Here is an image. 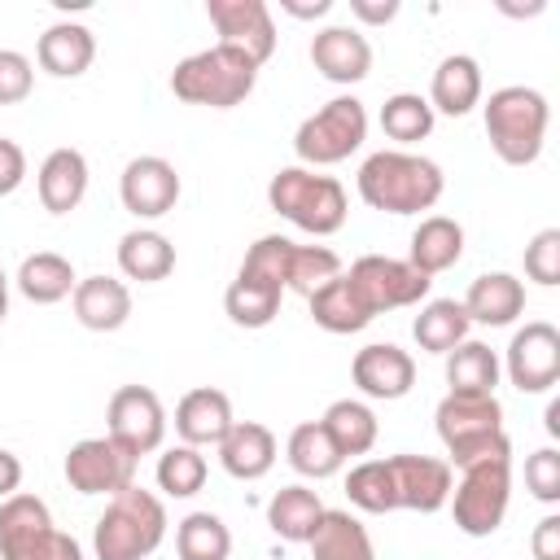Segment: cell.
I'll use <instances>...</instances> for the list:
<instances>
[{
  "label": "cell",
  "mask_w": 560,
  "mask_h": 560,
  "mask_svg": "<svg viewBox=\"0 0 560 560\" xmlns=\"http://www.w3.org/2000/svg\"><path fill=\"white\" fill-rule=\"evenodd\" d=\"M354 188L368 210L381 214H420L433 210L446 192V175L433 158L411 153V149H376L363 158Z\"/></svg>",
  "instance_id": "6da1fadb"
},
{
  "label": "cell",
  "mask_w": 560,
  "mask_h": 560,
  "mask_svg": "<svg viewBox=\"0 0 560 560\" xmlns=\"http://www.w3.org/2000/svg\"><path fill=\"white\" fill-rule=\"evenodd\" d=\"M166 503L144 490L127 486L105 499V512L92 525V556L96 560H149L166 538Z\"/></svg>",
  "instance_id": "7a4b0ae2"
},
{
  "label": "cell",
  "mask_w": 560,
  "mask_h": 560,
  "mask_svg": "<svg viewBox=\"0 0 560 560\" xmlns=\"http://www.w3.org/2000/svg\"><path fill=\"white\" fill-rule=\"evenodd\" d=\"M481 122H486V140L494 149L499 162L508 166H534L542 144H547V122H551V105L538 88L525 83H508L494 88L490 101L481 105Z\"/></svg>",
  "instance_id": "3957f363"
},
{
  "label": "cell",
  "mask_w": 560,
  "mask_h": 560,
  "mask_svg": "<svg viewBox=\"0 0 560 560\" xmlns=\"http://www.w3.org/2000/svg\"><path fill=\"white\" fill-rule=\"evenodd\" d=\"M433 424L451 468L512 455V442L503 429V402L494 394H446L433 411Z\"/></svg>",
  "instance_id": "277c9868"
},
{
  "label": "cell",
  "mask_w": 560,
  "mask_h": 560,
  "mask_svg": "<svg viewBox=\"0 0 560 560\" xmlns=\"http://www.w3.org/2000/svg\"><path fill=\"white\" fill-rule=\"evenodd\" d=\"M267 206L306 236H332L346 228L350 214V197L341 179L319 175L311 166H280L267 184Z\"/></svg>",
  "instance_id": "5b68a950"
},
{
  "label": "cell",
  "mask_w": 560,
  "mask_h": 560,
  "mask_svg": "<svg viewBox=\"0 0 560 560\" xmlns=\"http://www.w3.org/2000/svg\"><path fill=\"white\" fill-rule=\"evenodd\" d=\"M258 83V66L228 48V44H210L192 57H184L171 70V92L188 105H206V109H232L241 105Z\"/></svg>",
  "instance_id": "8992f818"
},
{
  "label": "cell",
  "mask_w": 560,
  "mask_h": 560,
  "mask_svg": "<svg viewBox=\"0 0 560 560\" xmlns=\"http://www.w3.org/2000/svg\"><path fill=\"white\" fill-rule=\"evenodd\" d=\"M363 140H368V109L359 96L341 92L298 122L293 153H298V166L319 171V166H337L350 153H359Z\"/></svg>",
  "instance_id": "52a82bcc"
},
{
  "label": "cell",
  "mask_w": 560,
  "mask_h": 560,
  "mask_svg": "<svg viewBox=\"0 0 560 560\" xmlns=\"http://www.w3.org/2000/svg\"><path fill=\"white\" fill-rule=\"evenodd\" d=\"M0 560H83L74 534L52 525V512L39 494L0 499Z\"/></svg>",
  "instance_id": "ba28073f"
},
{
  "label": "cell",
  "mask_w": 560,
  "mask_h": 560,
  "mask_svg": "<svg viewBox=\"0 0 560 560\" xmlns=\"http://www.w3.org/2000/svg\"><path fill=\"white\" fill-rule=\"evenodd\" d=\"M508 503H512V455L477 459L459 468V481L451 486V499H446L455 529L468 538H490L503 525Z\"/></svg>",
  "instance_id": "9c48e42d"
},
{
  "label": "cell",
  "mask_w": 560,
  "mask_h": 560,
  "mask_svg": "<svg viewBox=\"0 0 560 560\" xmlns=\"http://www.w3.org/2000/svg\"><path fill=\"white\" fill-rule=\"evenodd\" d=\"M346 276L359 289V298L372 315L420 306V302H429V289H433L429 276H420L407 258H389V254H363V258L350 262Z\"/></svg>",
  "instance_id": "30bf717a"
},
{
  "label": "cell",
  "mask_w": 560,
  "mask_h": 560,
  "mask_svg": "<svg viewBox=\"0 0 560 560\" xmlns=\"http://www.w3.org/2000/svg\"><path fill=\"white\" fill-rule=\"evenodd\" d=\"M105 433L127 446L136 459L162 451L166 438V407L149 385H118L105 407Z\"/></svg>",
  "instance_id": "8fae6325"
},
{
  "label": "cell",
  "mask_w": 560,
  "mask_h": 560,
  "mask_svg": "<svg viewBox=\"0 0 560 560\" xmlns=\"http://www.w3.org/2000/svg\"><path fill=\"white\" fill-rule=\"evenodd\" d=\"M136 455L127 446H118L109 433L105 438H79L66 451V481L79 494H118L127 486H136Z\"/></svg>",
  "instance_id": "7c38bea8"
},
{
  "label": "cell",
  "mask_w": 560,
  "mask_h": 560,
  "mask_svg": "<svg viewBox=\"0 0 560 560\" xmlns=\"http://www.w3.org/2000/svg\"><path fill=\"white\" fill-rule=\"evenodd\" d=\"M499 363L521 394H547L560 381V328L547 319H529L512 332Z\"/></svg>",
  "instance_id": "4fadbf2b"
},
{
  "label": "cell",
  "mask_w": 560,
  "mask_h": 560,
  "mask_svg": "<svg viewBox=\"0 0 560 560\" xmlns=\"http://www.w3.org/2000/svg\"><path fill=\"white\" fill-rule=\"evenodd\" d=\"M206 18L219 31V44L245 52L258 70H262V61H271L280 35H276L271 9L262 0H206Z\"/></svg>",
  "instance_id": "5bb4252c"
},
{
  "label": "cell",
  "mask_w": 560,
  "mask_h": 560,
  "mask_svg": "<svg viewBox=\"0 0 560 560\" xmlns=\"http://www.w3.org/2000/svg\"><path fill=\"white\" fill-rule=\"evenodd\" d=\"M179 192H184L179 171L166 158H158V153L131 158L122 166V175H118V201L136 219H162V214H171L175 201H179Z\"/></svg>",
  "instance_id": "9a60e30c"
},
{
  "label": "cell",
  "mask_w": 560,
  "mask_h": 560,
  "mask_svg": "<svg viewBox=\"0 0 560 560\" xmlns=\"http://www.w3.org/2000/svg\"><path fill=\"white\" fill-rule=\"evenodd\" d=\"M350 381L363 398H376V402H398L411 394L416 385V359L394 346V341H372L363 350H354L350 359Z\"/></svg>",
  "instance_id": "2e32d148"
},
{
  "label": "cell",
  "mask_w": 560,
  "mask_h": 560,
  "mask_svg": "<svg viewBox=\"0 0 560 560\" xmlns=\"http://www.w3.org/2000/svg\"><path fill=\"white\" fill-rule=\"evenodd\" d=\"M389 472H394V499L407 512H442L455 486V472L446 459L438 455H389Z\"/></svg>",
  "instance_id": "e0dca14e"
},
{
  "label": "cell",
  "mask_w": 560,
  "mask_h": 560,
  "mask_svg": "<svg viewBox=\"0 0 560 560\" xmlns=\"http://www.w3.org/2000/svg\"><path fill=\"white\" fill-rule=\"evenodd\" d=\"M311 66L337 88L363 83L372 74V44L359 26H324L311 35Z\"/></svg>",
  "instance_id": "ac0fdd59"
},
{
  "label": "cell",
  "mask_w": 560,
  "mask_h": 560,
  "mask_svg": "<svg viewBox=\"0 0 560 560\" xmlns=\"http://www.w3.org/2000/svg\"><path fill=\"white\" fill-rule=\"evenodd\" d=\"M236 424L232 416V398L214 385H197L175 402V433L184 446H219L228 438V429Z\"/></svg>",
  "instance_id": "d6986e66"
},
{
  "label": "cell",
  "mask_w": 560,
  "mask_h": 560,
  "mask_svg": "<svg viewBox=\"0 0 560 560\" xmlns=\"http://www.w3.org/2000/svg\"><path fill=\"white\" fill-rule=\"evenodd\" d=\"M88 179H92V171H88V158H83L79 149H70V144L52 149V153L39 162V171H35L39 206H44L48 214H70V210H79L83 197H88Z\"/></svg>",
  "instance_id": "ffe728a7"
},
{
  "label": "cell",
  "mask_w": 560,
  "mask_h": 560,
  "mask_svg": "<svg viewBox=\"0 0 560 560\" xmlns=\"http://www.w3.org/2000/svg\"><path fill=\"white\" fill-rule=\"evenodd\" d=\"M464 315L468 324H486V328H508L525 315V284L512 271H481L468 293H464Z\"/></svg>",
  "instance_id": "44dd1931"
},
{
  "label": "cell",
  "mask_w": 560,
  "mask_h": 560,
  "mask_svg": "<svg viewBox=\"0 0 560 560\" xmlns=\"http://www.w3.org/2000/svg\"><path fill=\"white\" fill-rule=\"evenodd\" d=\"M214 451H219L223 472L236 477V481H258V477H267V472L276 468V455H280L276 433H271L267 424H258V420H236V424L228 429V438H223Z\"/></svg>",
  "instance_id": "7402d4cb"
},
{
  "label": "cell",
  "mask_w": 560,
  "mask_h": 560,
  "mask_svg": "<svg viewBox=\"0 0 560 560\" xmlns=\"http://www.w3.org/2000/svg\"><path fill=\"white\" fill-rule=\"evenodd\" d=\"M35 61L52 79H79L96 61V35L83 22H52L35 39Z\"/></svg>",
  "instance_id": "603a6c76"
},
{
  "label": "cell",
  "mask_w": 560,
  "mask_h": 560,
  "mask_svg": "<svg viewBox=\"0 0 560 560\" xmlns=\"http://www.w3.org/2000/svg\"><path fill=\"white\" fill-rule=\"evenodd\" d=\"M481 88H486V83H481V66H477V57H468V52H451V57L438 61L424 101L433 105V114L464 118V114H472V109L481 105Z\"/></svg>",
  "instance_id": "cb8c5ba5"
},
{
  "label": "cell",
  "mask_w": 560,
  "mask_h": 560,
  "mask_svg": "<svg viewBox=\"0 0 560 560\" xmlns=\"http://www.w3.org/2000/svg\"><path fill=\"white\" fill-rule=\"evenodd\" d=\"M70 306L88 332H118L131 319V289L114 276H83L70 293Z\"/></svg>",
  "instance_id": "d4e9b609"
},
{
  "label": "cell",
  "mask_w": 560,
  "mask_h": 560,
  "mask_svg": "<svg viewBox=\"0 0 560 560\" xmlns=\"http://www.w3.org/2000/svg\"><path fill=\"white\" fill-rule=\"evenodd\" d=\"M464 258V223L451 219V214H424L411 232V249H407V262L420 271V276H442L451 271L455 262Z\"/></svg>",
  "instance_id": "484cf974"
},
{
  "label": "cell",
  "mask_w": 560,
  "mask_h": 560,
  "mask_svg": "<svg viewBox=\"0 0 560 560\" xmlns=\"http://www.w3.org/2000/svg\"><path fill=\"white\" fill-rule=\"evenodd\" d=\"M311 319L324 328V332H332V337H350V332H363L376 315L363 306V298H359V289L350 284V276L341 271V276H332V280H324L311 298Z\"/></svg>",
  "instance_id": "4316f807"
},
{
  "label": "cell",
  "mask_w": 560,
  "mask_h": 560,
  "mask_svg": "<svg viewBox=\"0 0 560 560\" xmlns=\"http://www.w3.org/2000/svg\"><path fill=\"white\" fill-rule=\"evenodd\" d=\"M306 547H311V560H376L368 525L346 508H324Z\"/></svg>",
  "instance_id": "83f0119b"
},
{
  "label": "cell",
  "mask_w": 560,
  "mask_h": 560,
  "mask_svg": "<svg viewBox=\"0 0 560 560\" xmlns=\"http://www.w3.org/2000/svg\"><path fill=\"white\" fill-rule=\"evenodd\" d=\"M18 293L35 306H57L74 293L79 276H74V262L66 254H52V249H39V254H26L18 276H13Z\"/></svg>",
  "instance_id": "f1b7e54d"
},
{
  "label": "cell",
  "mask_w": 560,
  "mask_h": 560,
  "mask_svg": "<svg viewBox=\"0 0 560 560\" xmlns=\"http://www.w3.org/2000/svg\"><path fill=\"white\" fill-rule=\"evenodd\" d=\"M118 271L140 284H158L175 271V245L158 228H131L118 236Z\"/></svg>",
  "instance_id": "f546056e"
},
{
  "label": "cell",
  "mask_w": 560,
  "mask_h": 560,
  "mask_svg": "<svg viewBox=\"0 0 560 560\" xmlns=\"http://www.w3.org/2000/svg\"><path fill=\"white\" fill-rule=\"evenodd\" d=\"M319 516H324V499H319V490H311V486H302V481L280 486V490L267 499V525H271V534L284 538V542H306V538L315 534Z\"/></svg>",
  "instance_id": "4dcf8cb0"
},
{
  "label": "cell",
  "mask_w": 560,
  "mask_h": 560,
  "mask_svg": "<svg viewBox=\"0 0 560 560\" xmlns=\"http://www.w3.org/2000/svg\"><path fill=\"white\" fill-rule=\"evenodd\" d=\"M324 433L332 438V446L341 451V459L350 455H368L381 438V424H376V411L363 402V398H337L328 402V411L319 416Z\"/></svg>",
  "instance_id": "1f68e13d"
},
{
  "label": "cell",
  "mask_w": 560,
  "mask_h": 560,
  "mask_svg": "<svg viewBox=\"0 0 560 560\" xmlns=\"http://www.w3.org/2000/svg\"><path fill=\"white\" fill-rule=\"evenodd\" d=\"M468 328L472 324H468V315H464V306L455 298H429V302H420V311L411 319V337H416V346L424 354L455 350L459 341H468Z\"/></svg>",
  "instance_id": "d6a6232c"
},
{
  "label": "cell",
  "mask_w": 560,
  "mask_h": 560,
  "mask_svg": "<svg viewBox=\"0 0 560 560\" xmlns=\"http://www.w3.org/2000/svg\"><path fill=\"white\" fill-rule=\"evenodd\" d=\"M442 359H446V385H451L446 394H494L499 389L503 363L486 341L468 337L455 350H446Z\"/></svg>",
  "instance_id": "836d02e7"
},
{
  "label": "cell",
  "mask_w": 560,
  "mask_h": 560,
  "mask_svg": "<svg viewBox=\"0 0 560 560\" xmlns=\"http://www.w3.org/2000/svg\"><path fill=\"white\" fill-rule=\"evenodd\" d=\"M284 459H289V468H293L298 477H306V481L337 477L341 464H346L341 451L332 446V438L324 433L319 420H302V424L289 433V442H284Z\"/></svg>",
  "instance_id": "e575fe53"
},
{
  "label": "cell",
  "mask_w": 560,
  "mask_h": 560,
  "mask_svg": "<svg viewBox=\"0 0 560 560\" xmlns=\"http://www.w3.org/2000/svg\"><path fill=\"white\" fill-rule=\"evenodd\" d=\"M280 302H284L280 284L258 280V276H241V271L223 293V311H228V319L236 328H267L280 315Z\"/></svg>",
  "instance_id": "d590c367"
},
{
  "label": "cell",
  "mask_w": 560,
  "mask_h": 560,
  "mask_svg": "<svg viewBox=\"0 0 560 560\" xmlns=\"http://www.w3.org/2000/svg\"><path fill=\"white\" fill-rule=\"evenodd\" d=\"M433 122H438V114H433V105H429L420 92H394V96H385V105H381V131H385L398 149L429 140Z\"/></svg>",
  "instance_id": "8d00e7d4"
},
{
  "label": "cell",
  "mask_w": 560,
  "mask_h": 560,
  "mask_svg": "<svg viewBox=\"0 0 560 560\" xmlns=\"http://www.w3.org/2000/svg\"><path fill=\"white\" fill-rule=\"evenodd\" d=\"M175 556L179 560H228L232 556V529L214 512H188L175 525Z\"/></svg>",
  "instance_id": "74e56055"
},
{
  "label": "cell",
  "mask_w": 560,
  "mask_h": 560,
  "mask_svg": "<svg viewBox=\"0 0 560 560\" xmlns=\"http://www.w3.org/2000/svg\"><path fill=\"white\" fill-rule=\"evenodd\" d=\"M153 477H158V490L166 494V499H192L201 486H206V477H210V464H206V455L197 451V446H166L162 455H158V468H153Z\"/></svg>",
  "instance_id": "f35d334b"
},
{
  "label": "cell",
  "mask_w": 560,
  "mask_h": 560,
  "mask_svg": "<svg viewBox=\"0 0 560 560\" xmlns=\"http://www.w3.org/2000/svg\"><path fill=\"white\" fill-rule=\"evenodd\" d=\"M346 499H350L359 512H372V516L398 512L389 459H359V464L346 472Z\"/></svg>",
  "instance_id": "ab89813d"
},
{
  "label": "cell",
  "mask_w": 560,
  "mask_h": 560,
  "mask_svg": "<svg viewBox=\"0 0 560 560\" xmlns=\"http://www.w3.org/2000/svg\"><path fill=\"white\" fill-rule=\"evenodd\" d=\"M332 276H341L337 249H328V245H298V241L289 245V258H284V293L293 289V293L311 298Z\"/></svg>",
  "instance_id": "60d3db41"
},
{
  "label": "cell",
  "mask_w": 560,
  "mask_h": 560,
  "mask_svg": "<svg viewBox=\"0 0 560 560\" xmlns=\"http://www.w3.org/2000/svg\"><path fill=\"white\" fill-rule=\"evenodd\" d=\"M525 276L542 289L560 284V228H542L529 245H525Z\"/></svg>",
  "instance_id": "b9f144b4"
},
{
  "label": "cell",
  "mask_w": 560,
  "mask_h": 560,
  "mask_svg": "<svg viewBox=\"0 0 560 560\" xmlns=\"http://www.w3.org/2000/svg\"><path fill=\"white\" fill-rule=\"evenodd\" d=\"M525 490L538 499V503H560V451L556 446H538L529 459H525Z\"/></svg>",
  "instance_id": "7bdbcfd3"
},
{
  "label": "cell",
  "mask_w": 560,
  "mask_h": 560,
  "mask_svg": "<svg viewBox=\"0 0 560 560\" xmlns=\"http://www.w3.org/2000/svg\"><path fill=\"white\" fill-rule=\"evenodd\" d=\"M35 88V66L18 48H0V105H22Z\"/></svg>",
  "instance_id": "ee69618b"
},
{
  "label": "cell",
  "mask_w": 560,
  "mask_h": 560,
  "mask_svg": "<svg viewBox=\"0 0 560 560\" xmlns=\"http://www.w3.org/2000/svg\"><path fill=\"white\" fill-rule=\"evenodd\" d=\"M22 179H26V153H22V144H18V140L0 136V197L18 192V188H22Z\"/></svg>",
  "instance_id": "f6af8a7d"
},
{
  "label": "cell",
  "mask_w": 560,
  "mask_h": 560,
  "mask_svg": "<svg viewBox=\"0 0 560 560\" xmlns=\"http://www.w3.org/2000/svg\"><path fill=\"white\" fill-rule=\"evenodd\" d=\"M529 551H534V560H560V512H547V516L534 525Z\"/></svg>",
  "instance_id": "bcb514c9"
},
{
  "label": "cell",
  "mask_w": 560,
  "mask_h": 560,
  "mask_svg": "<svg viewBox=\"0 0 560 560\" xmlns=\"http://www.w3.org/2000/svg\"><path fill=\"white\" fill-rule=\"evenodd\" d=\"M350 18L363 26H385L398 18V0H350Z\"/></svg>",
  "instance_id": "7dc6e473"
},
{
  "label": "cell",
  "mask_w": 560,
  "mask_h": 560,
  "mask_svg": "<svg viewBox=\"0 0 560 560\" xmlns=\"http://www.w3.org/2000/svg\"><path fill=\"white\" fill-rule=\"evenodd\" d=\"M18 486H22V459L0 446V499L18 494Z\"/></svg>",
  "instance_id": "c3c4849f"
},
{
  "label": "cell",
  "mask_w": 560,
  "mask_h": 560,
  "mask_svg": "<svg viewBox=\"0 0 560 560\" xmlns=\"http://www.w3.org/2000/svg\"><path fill=\"white\" fill-rule=\"evenodd\" d=\"M280 9H284L289 18H302V22H306V18H324V13L332 9V0H315V4H298V0H280Z\"/></svg>",
  "instance_id": "681fc988"
},
{
  "label": "cell",
  "mask_w": 560,
  "mask_h": 560,
  "mask_svg": "<svg viewBox=\"0 0 560 560\" xmlns=\"http://www.w3.org/2000/svg\"><path fill=\"white\" fill-rule=\"evenodd\" d=\"M547 433H551V438L560 433V402H556V398L547 402Z\"/></svg>",
  "instance_id": "f907efd6"
},
{
  "label": "cell",
  "mask_w": 560,
  "mask_h": 560,
  "mask_svg": "<svg viewBox=\"0 0 560 560\" xmlns=\"http://www.w3.org/2000/svg\"><path fill=\"white\" fill-rule=\"evenodd\" d=\"M4 315H9V280H0V324H4Z\"/></svg>",
  "instance_id": "816d5d0a"
},
{
  "label": "cell",
  "mask_w": 560,
  "mask_h": 560,
  "mask_svg": "<svg viewBox=\"0 0 560 560\" xmlns=\"http://www.w3.org/2000/svg\"><path fill=\"white\" fill-rule=\"evenodd\" d=\"M0 280H9V276H4V271H0Z\"/></svg>",
  "instance_id": "f5cc1de1"
}]
</instances>
